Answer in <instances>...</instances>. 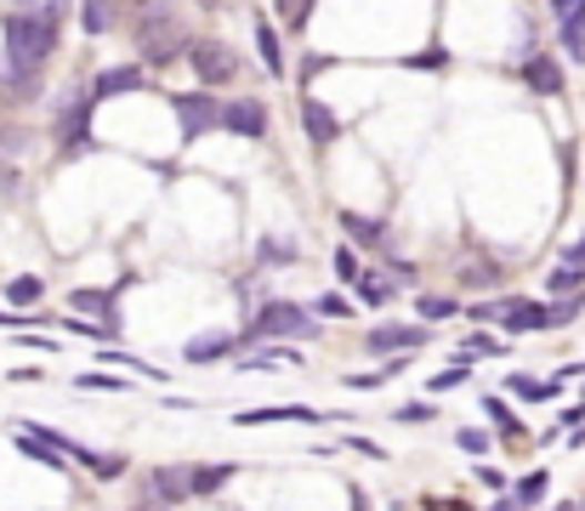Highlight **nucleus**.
Listing matches in <instances>:
<instances>
[{
	"instance_id": "2f4dec72",
	"label": "nucleus",
	"mask_w": 585,
	"mask_h": 511,
	"mask_svg": "<svg viewBox=\"0 0 585 511\" xmlns=\"http://www.w3.org/2000/svg\"><path fill=\"white\" fill-rule=\"evenodd\" d=\"M461 449H466V454H483V449H490V432L466 427V432H461Z\"/></svg>"
},
{
	"instance_id": "6ab92c4d",
	"label": "nucleus",
	"mask_w": 585,
	"mask_h": 511,
	"mask_svg": "<svg viewBox=\"0 0 585 511\" xmlns=\"http://www.w3.org/2000/svg\"><path fill=\"white\" fill-rule=\"evenodd\" d=\"M228 478H233V467H200L193 472V494H216Z\"/></svg>"
},
{
	"instance_id": "473e14b6",
	"label": "nucleus",
	"mask_w": 585,
	"mask_h": 511,
	"mask_svg": "<svg viewBox=\"0 0 585 511\" xmlns=\"http://www.w3.org/2000/svg\"><path fill=\"white\" fill-rule=\"evenodd\" d=\"M91 472H97V478H120V472H125V460H120V454H103Z\"/></svg>"
},
{
	"instance_id": "393cba45",
	"label": "nucleus",
	"mask_w": 585,
	"mask_h": 511,
	"mask_svg": "<svg viewBox=\"0 0 585 511\" xmlns=\"http://www.w3.org/2000/svg\"><path fill=\"white\" fill-rule=\"evenodd\" d=\"M69 301L80 307V313H109V295H103V290H74Z\"/></svg>"
},
{
	"instance_id": "7c9ffc66",
	"label": "nucleus",
	"mask_w": 585,
	"mask_h": 511,
	"mask_svg": "<svg viewBox=\"0 0 585 511\" xmlns=\"http://www.w3.org/2000/svg\"><path fill=\"white\" fill-rule=\"evenodd\" d=\"M574 319H579V295H574V301H557V307H552V330H557V324H574Z\"/></svg>"
},
{
	"instance_id": "4468645a",
	"label": "nucleus",
	"mask_w": 585,
	"mask_h": 511,
	"mask_svg": "<svg viewBox=\"0 0 585 511\" xmlns=\"http://www.w3.org/2000/svg\"><path fill=\"white\" fill-rule=\"evenodd\" d=\"M233 352V335H200L188 341V364H211V358H228Z\"/></svg>"
},
{
	"instance_id": "a878e982",
	"label": "nucleus",
	"mask_w": 585,
	"mask_h": 511,
	"mask_svg": "<svg viewBox=\"0 0 585 511\" xmlns=\"http://www.w3.org/2000/svg\"><path fill=\"white\" fill-rule=\"evenodd\" d=\"M563 46H568V58H574V63L585 58V18H579V23H563Z\"/></svg>"
},
{
	"instance_id": "e433bc0d",
	"label": "nucleus",
	"mask_w": 585,
	"mask_h": 511,
	"mask_svg": "<svg viewBox=\"0 0 585 511\" xmlns=\"http://www.w3.org/2000/svg\"><path fill=\"white\" fill-rule=\"evenodd\" d=\"M490 511H528V505H523V500H517V494H506V500H495V505H490Z\"/></svg>"
},
{
	"instance_id": "9d476101",
	"label": "nucleus",
	"mask_w": 585,
	"mask_h": 511,
	"mask_svg": "<svg viewBox=\"0 0 585 511\" xmlns=\"http://www.w3.org/2000/svg\"><path fill=\"white\" fill-rule=\"evenodd\" d=\"M426 341V330H415V324H381V330H370V352H404V347H421Z\"/></svg>"
},
{
	"instance_id": "a211bd4d",
	"label": "nucleus",
	"mask_w": 585,
	"mask_h": 511,
	"mask_svg": "<svg viewBox=\"0 0 585 511\" xmlns=\"http://www.w3.org/2000/svg\"><path fill=\"white\" fill-rule=\"evenodd\" d=\"M256 46H262V63L279 74V69H284V51H279V34H273V23H256Z\"/></svg>"
},
{
	"instance_id": "f257e3e1",
	"label": "nucleus",
	"mask_w": 585,
	"mask_h": 511,
	"mask_svg": "<svg viewBox=\"0 0 585 511\" xmlns=\"http://www.w3.org/2000/svg\"><path fill=\"white\" fill-rule=\"evenodd\" d=\"M52 46H58V23H52V18H40V12H29V7H18V12L7 18V69H12V74H34Z\"/></svg>"
},
{
	"instance_id": "9b49d317",
	"label": "nucleus",
	"mask_w": 585,
	"mask_h": 511,
	"mask_svg": "<svg viewBox=\"0 0 585 511\" xmlns=\"http://www.w3.org/2000/svg\"><path fill=\"white\" fill-rule=\"evenodd\" d=\"M154 494H160V505H182L193 494V472L188 467H160L154 472Z\"/></svg>"
},
{
	"instance_id": "bb28decb",
	"label": "nucleus",
	"mask_w": 585,
	"mask_h": 511,
	"mask_svg": "<svg viewBox=\"0 0 585 511\" xmlns=\"http://www.w3.org/2000/svg\"><path fill=\"white\" fill-rule=\"evenodd\" d=\"M335 273H341V279H347V284H359V279H364V273H359V255H353L347 244H341V250H335Z\"/></svg>"
},
{
	"instance_id": "4c0bfd02",
	"label": "nucleus",
	"mask_w": 585,
	"mask_h": 511,
	"mask_svg": "<svg viewBox=\"0 0 585 511\" xmlns=\"http://www.w3.org/2000/svg\"><path fill=\"white\" fill-rule=\"evenodd\" d=\"M557 511H579V505H557Z\"/></svg>"
},
{
	"instance_id": "aec40b11",
	"label": "nucleus",
	"mask_w": 585,
	"mask_h": 511,
	"mask_svg": "<svg viewBox=\"0 0 585 511\" xmlns=\"http://www.w3.org/2000/svg\"><path fill=\"white\" fill-rule=\"evenodd\" d=\"M40 295H46V284H40V279H29V273L7 284V301H18V307H29V301H40Z\"/></svg>"
},
{
	"instance_id": "c9c22d12",
	"label": "nucleus",
	"mask_w": 585,
	"mask_h": 511,
	"mask_svg": "<svg viewBox=\"0 0 585 511\" xmlns=\"http://www.w3.org/2000/svg\"><path fill=\"white\" fill-rule=\"evenodd\" d=\"M353 449H359V454H370V460H381V454H386V449H381V443H370V438H353Z\"/></svg>"
},
{
	"instance_id": "58836bf2",
	"label": "nucleus",
	"mask_w": 585,
	"mask_h": 511,
	"mask_svg": "<svg viewBox=\"0 0 585 511\" xmlns=\"http://www.w3.org/2000/svg\"><path fill=\"white\" fill-rule=\"evenodd\" d=\"M579 511H585V500H579Z\"/></svg>"
},
{
	"instance_id": "cd10ccee",
	"label": "nucleus",
	"mask_w": 585,
	"mask_h": 511,
	"mask_svg": "<svg viewBox=\"0 0 585 511\" xmlns=\"http://www.w3.org/2000/svg\"><path fill=\"white\" fill-rule=\"evenodd\" d=\"M541 494H546V472H528V478L517 483V500H523V505H534Z\"/></svg>"
},
{
	"instance_id": "f8f14e48",
	"label": "nucleus",
	"mask_w": 585,
	"mask_h": 511,
	"mask_svg": "<svg viewBox=\"0 0 585 511\" xmlns=\"http://www.w3.org/2000/svg\"><path fill=\"white\" fill-rule=\"evenodd\" d=\"M302 126H307V137H313V142H335V137H341V120L324 109V102H313V97L302 102Z\"/></svg>"
},
{
	"instance_id": "4be33fe9",
	"label": "nucleus",
	"mask_w": 585,
	"mask_h": 511,
	"mask_svg": "<svg viewBox=\"0 0 585 511\" xmlns=\"http://www.w3.org/2000/svg\"><path fill=\"white\" fill-rule=\"evenodd\" d=\"M579 279H585V262H563V268H552V290H579Z\"/></svg>"
},
{
	"instance_id": "1a4fd4ad",
	"label": "nucleus",
	"mask_w": 585,
	"mask_h": 511,
	"mask_svg": "<svg viewBox=\"0 0 585 511\" xmlns=\"http://www.w3.org/2000/svg\"><path fill=\"white\" fill-rule=\"evenodd\" d=\"M523 80H528V91H541V97H557L563 91V69L546 58V51H534V58L523 63Z\"/></svg>"
},
{
	"instance_id": "c756f323",
	"label": "nucleus",
	"mask_w": 585,
	"mask_h": 511,
	"mask_svg": "<svg viewBox=\"0 0 585 511\" xmlns=\"http://www.w3.org/2000/svg\"><path fill=\"white\" fill-rule=\"evenodd\" d=\"M393 415H399L404 427H415V421H432L437 409H432V403H404V409H393Z\"/></svg>"
},
{
	"instance_id": "b1692460",
	"label": "nucleus",
	"mask_w": 585,
	"mask_h": 511,
	"mask_svg": "<svg viewBox=\"0 0 585 511\" xmlns=\"http://www.w3.org/2000/svg\"><path fill=\"white\" fill-rule=\"evenodd\" d=\"M466 375H472V358H466V352H461V358H455V370H444V375H437V381H432V387H437V392H450V387H461V381H466Z\"/></svg>"
},
{
	"instance_id": "c85d7f7f",
	"label": "nucleus",
	"mask_w": 585,
	"mask_h": 511,
	"mask_svg": "<svg viewBox=\"0 0 585 511\" xmlns=\"http://www.w3.org/2000/svg\"><path fill=\"white\" fill-rule=\"evenodd\" d=\"M552 18L557 23H579L585 18V0H552Z\"/></svg>"
},
{
	"instance_id": "39448f33",
	"label": "nucleus",
	"mask_w": 585,
	"mask_h": 511,
	"mask_svg": "<svg viewBox=\"0 0 585 511\" xmlns=\"http://www.w3.org/2000/svg\"><path fill=\"white\" fill-rule=\"evenodd\" d=\"M176 120H182V137H211L222 126V109L211 102V91H188L176 97Z\"/></svg>"
},
{
	"instance_id": "5701e85b",
	"label": "nucleus",
	"mask_w": 585,
	"mask_h": 511,
	"mask_svg": "<svg viewBox=\"0 0 585 511\" xmlns=\"http://www.w3.org/2000/svg\"><path fill=\"white\" fill-rule=\"evenodd\" d=\"M483 415H490L495 427H506V432H523V427H517V415H512V409H506L501 398H483Z\"/></svg>"
},
{
	"instance_id": "7ed1b4c3",
	"label": "nucleus",
	"mask_w": 585,
	"mask_h": 511,
	"mask_svg": "<svg viewBox=\"0 0 585 511\" xmlns=\"http://www.w3.org/2000/svg\"><path fill=\"white\" fill-rule=\"evenodd\" d=\"M188 58H193V74H200L205 86H228V80L239 74V58H233L222 40H193Z\"/></svg>"
},
{
	"instance_id": "2eb2a0df",
	"label": "nucleus",
	"mask_w": 585,
	"mask_h": 511,
	"mask_svg": "<svg viewBox=\"0 0 585 511\" xmlns=\"http://www.w3.org/2000/svg\"><path fill=\"white\" fill-rule=\"evenodd\" d=\"M341 228L353 233V244H370V250L386 244V222H370V217H353V211H347V217H341Z\"/></svg>"
},
{
	"instance_id": "dca6fc26",
	"label": "nucleus",
	"mask_w": 585,
	"mask_h": 511,
	"mask_svg": "<svg viewBox=\"0 0 585 511\" xmlns=\"http://www.w3.org/2000/svg\"><path fill=\"white\" fill-rule=\"evenodd\" d=\"M296 364H302V358L290 352V347H268V352L245 358V364H239V370H296Z\"/></svg>"
},
{
	"instance_id": "72a5a7b5",
	"label": "nucleus",
	"mask_w": 585,
	"mask_h": 511,
	"mask_svg": "<svg viewBox=\"0 0 585 511\" xmlns=\"http://www.w3.org/2000/svg\"><path fill=\"white\" fill-rule=\"evenodd\" d=\"M319 313L324 319H341V313H347V301H341V295H319Z\"/></svg>"
},
{
	"instance_id": "6e6552de",
	"label": "nucleus",
	"mask_w": 585,
	"mask_h": 511,
	"mask_svg": "<svg viewBox=\"0 0 585 511\" xmlns=\"http://www.w3.org/2000/svg\"><path fill=\"white\" fill-rule=\"evenodd\" d=\"M125 91H142V69H103L91 80V102H103V97H125Z\"/></svg>"
},
{
	"instance_id": "423d86ee",
	"label": "nucleus",
	"mask_w": 585,
	"mask_h": 511,
	"mask_svg": "<svg viewBox=\"0 0 585 511\" xmlns=\"http://www.w3.org/2000/svg\"><path fill=\"white\" fill-rule=\"evenodd\" d=\"M495 319H501L506 330H552V307L512 295V301H501V307H495Z\"/></svg>"
},
{
	"instance_id": "f3484780",
	"label": "nucleus",
	"mask_w": 585,
	"mask_h": 511,
	"mask_svg": "<svg viewBox=\"0 0 585 511\" xmlns=\"http://www.w3.org/2000/svg\"><path fill=\"white\" fill-rule=\"evenodd\" d=\"M114 23V0H85V7H80V29L85 34H103Z\"/></svg>"
},
{
	"instance_id": "0eeeda50",
	"label": "nucleus",
	"mask_w": 585,
	"mask_h": 511,
	"mask_svg": "<svg viewBox=\"0 0 585 511\" xmlns=\"http://www.w3.org/2000/svg\"><path fill=\"white\" fill-rule=\"evenodd\" d=\"M222 126H228L233 137H268V109H262V102H228V109H222Z\"/></svg>"
},
{
	"instance_id": "412c9836",
	"label": "nucleus",
	"mask_w": 585,
	"mask_h": 511,
	"mask_svg": "<svg viewBox=\"0 0 585 511\" xmlns=\"http://www.w3.org/2000/svg\"><path fill=\"white\" fill-rule=\"evenodd\" d=\"M415 313H421V319H455V301H450V295H421Z\"/></svg>"
},
{
	"instance_id": "ddd939ff",
	"label": "nucleus",
	"mask_w": 585,
	"mask_h": 511,
	"mask_svg": "<svg viewBox=\"0 0 585 511\" xmlns=\"http://www.w3.org/2000/svg\"><path fill=\"white\" fill-rule=\"evenodd\" d=\"M268 421H319L313 409L302 403H284V409H251V415H239V427H268Z\"/></svg>"
},
{
	"instance_id": "f03ea898",
	"label": "nucleus",
	"mask_w": 585,
	"mask_h": 511,
	"mask_svg": "<svg viewBox=\"0 0 585 511\" xmlns=\"http://www.w3.org/2000/svg\"><path fill=\"white\" fill-rule=\"evenodd\" d=\"M182 46H188V34H182V23L165 7H142V18H137L142 63H171V58H182Z\"/></svg>"
},
{
	"instance_id": "f704fd0d",
	"label": "nucleus",
	"mask_w": 585,
	"mask_h": 511,
	"mask_svg": "<svg viewBox=\"0 0 585 511\" xmlns=\"http://www.w3.org/2000/svg\"><path fill=\"white\" fill-rule=\"evenodd\" d=\"M359 295H364V301H386V284H381V279H359Z\"/></svg>"
},
{
	"instance_id": "20e7f679",
	"label": "nucleus",
	"mask_w": 585,
	"mask_h": 511,
	"mask_svg": "<svg viewBox=\"0 0 585 511\" xmlns=\"http://www.w3.org/2000/svg\"><path fill=\"white\" fill-rule=\"evenodd\" d=\"M256 335H319V324L302 313L296 301H268L256 313Z\"/></svg>"
}]
</instances>
